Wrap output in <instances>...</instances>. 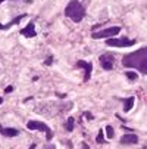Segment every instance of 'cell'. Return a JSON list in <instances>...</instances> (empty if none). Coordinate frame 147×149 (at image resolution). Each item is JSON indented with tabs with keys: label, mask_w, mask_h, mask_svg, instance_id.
<instances>
[{
	"label": "cell",
	"mask_w": 147,
	"mask_h": 149,
	"mask_svg": "<svg viewBox=\"0 0 147 149\" xmlns=\"http://www.w3.org/2000/svg\"><path fill=\"white\" fill-rule=\"evenodd\" d=\"M96 142L97 143H103L105 142V133H103V130L99 131V134H97V137H96Z\"/></svg>",
	"instance_id": "cell-16"
},
{
	"label": "cell",
	"mask_w": 147,
	"mask_h": 149,
	"mask_svg": "<svg viewBox=\"0 0 147 149\" xmlns=\"http://www.w3.org/2000/svg\"><path fill=\"white\" fill-rule=\"evenodd\" d=\"M77 67L84 69V81H88L91 77V71H93V64L91 62H85V61H78Z\"/></svg>",
	"instance_id": "cell-7"
},
{
	"label": "cell",
	"mask_w": 147,
	"mask_h": 149,
	"mask_svg": "<svg viewBox=\"0 0 147 149\" xmlns=\"http://www.w3.org/2000/svg\"><path fill=\"white\" fill-rule=\"evenodd\" d=\"M82 146H84V149H88V146H87V145H85V143H82Z\"/></svg>",
	"instance_id": "cell-20"
},
{
	"label": "cell",
	"mask_w": 147,
	"mask_h": 149,
	"mask_svg": "<svg viewBox=\"0 0 147 149\" xmlns=\"http://www.w3.org/2000/svg\"><path fill=\"white\" fill-rule=\"evenodd\" d=\"M0 133L3 136H6V137H15V136L19 134V131L16 129H3L2 126H0Z\"/></svg>",
	"instance_id": "cell-11"
},
{
	"label": "cell",
	"mask_w": 147,
	"mask_h": 149,
	"mask_svg": "<svg viewBox=\"0 0 147 149\" xmlns=\"http://www.w3.org/2000/svg\"><path fill=\"white\" fill-rule=\"evenodd\" d=\"M119 33H121V27H110V28L102 30L99 33H93L91 37L93 39H112L113 35H116Z\"/></svg>",
	"instance_id": "cell-5"
},
{
	"label": "cell",
	"mask_w": 147,
	"mask_h": 149,
	"mask_svg": "<svg viewBox=\"0 0 147 149\" xmlns=\"http://www.w3.org/2000/svg\"><path fill=\"white\" fill-rule=\"evenodd\" d=\"M99 61H100V65H102L103 69L110 71V69L113 68V64H115V56L112 53H103L99 58Z\"/></svg>",
	"instance_id": "cell-6"
},
{
	"label": "cell",
	"mask_w": 147,
	"mask_h": 149,
	"mask_svg": "<svg viewBox=\"0 0 147 149\" xmlns=\"http://www.w3.org/2000/svg\"><path fill=\"white\" fill-rule=\"evenodd\" d=\"M52 62H53V56H49V58L44 61V65H52Z\"/></svg>",
	"instance_id": "cell-17"
},
{
	"label": "cell",
	"mask_w": 147,
	"mask_h": 149,
	"mask_svg": "<svg viewBox=\"0 0 147 149\" xmlns=\"http://www.w3.org/2000/svg\"><path fill=\"white\" fill-rule=\"evenodd\" d=\"M30 149H35V145H31V148Z\"/></svg>",
	"instance_id": "cell-21"
},
{
	"label": "cell",
	"mask_w": 147,
	"mask_h": 149,
	"mask_svg": "<svg viewBox=\"0 0 147 149\" xmlns=\"http://www.w3.org/2000/svg\"><path fill=\"white\" fill-rule=\"evenodd\" d=\"M2 2H5V0H0V5H2Z\"/></svg>",
	"instance_id": "cell-24"
},
{
	"label": "cell",
	"mask_w": 147,
	"mask_h": 149,
	"mask_svg": "<svg viewBox=\"0 0 147 149\" xmlns=\"http://www.w3.org/2000/svg\"><path fill=\"white\" fill-rule=\"evenodd\" d=\"M125 76H127V78H128V80H137V78H138V76H137V72H136V71H127V72H125Z\"/></svg>",
	"instance_id": "cell-14"
},
{
	"label": "cell",
	"mask_w": 147,
	"mask_h": 149,
	"mask_svg": "<svg viewBox=\"0 0 147 149\" xmlns=\"http://www.w3.org/2000/svg\"><path fill=\"white\" fill-rule=\"evenodd\" d=\"M65 15L72 19L74 22H81L85 16V7L78 2V0H72L69 5L65 7Z\"/></svg>",
	"instance_id": "cell-2"
},
{
	"label": "cell",
	"mask_w": 147,
	"mask_h": 149,
	"mask_svg": "<svg viewBox=\"0 0 147 149\" xmlns=\"http://www.w3.org/2000/svg\"><path fill=\"white\" fill-rule=\"evenodd\" d=\"M49 149H55V146H49Z\"/></svg>",
	"instance_id": "cell-23"
},
{
	"label": "cell",
	"mask_w": 147,
	"mask_h": 149,
	"mask_svg": "<svg viewBox=\"0 0 147 149\" xmlns=\"http://www.w3.org/2000/svg\"><path fill=\"white\" fill-rule=\"evenodd\" d=\"M27 15L25 14H24V15H19V16H16V18H13V19H12L10 22H7V24H5V25H3V24H0V30H9L12 25H16V24H19L24 18H25Z\"/></svg>",
	"instance_id": "cell-10"
},
{
	"label": "cell",
	"mask_w": 147,
	"mask_h": 149,
	"mask_svg": "<svg viewBox=\"0 0 147 149\" xmlns=\"http://www.w3.org/2000/svg\"><path fill=\"white\" fill-rule=\"evenodd\" d=\"M10 92H13V86H7L5 89V93H10Z\"/></svg>",
	"instance_id": "cell-18"
},
{
	"label": "cell",
	"mask_w": 147,
	"mask_h": 149,
	"mask_svg": "<svg viewBox=\"0 0 147 149\" xmlns=\"http://www.w3.org/2000/svg\"><path fill=\"white\" fill-rule=\"evenodd\" d=\"M137 142H138V137H137V134H134V133L124 134L121 137V143H124V145H132V143H137Z\"/></svg>",
	"instance_id": "cell-9"
},
{
	"label": "cell",
	"mask_w": 147,
	"mask_h": 149,
	"mask_svg": "<svg viewBox=\"0 0 147 149\" xmlns=\"http://www.w3.org/2000/svg\"><path fill=\"white\" fill-rule=\"evenodd\" d=\"M2 103H3V99H2V97H0V105H2Z\"/></svg>",
	"instance_id": "cell-22"
},
{
	"label": "cell",
	"mask_w": 147,
	"mask_h": 149,
	"mask_svg": "<svg viewBox=\"0 0 147 149\" xmlns=\"http://www.w3.org/2000/svg\"><path fill=\"white\" fill-rule=\"evenodd\" d=\"M134 102H136V97H127L124 99V112H129L131 108L134 106Z\"/></svg>",
	"instance_id": "cell-12"
},
{
	"label": "cell",
	"mask_w": 147,
	"mask_h": 149,
	"mask_svg": "<svg viewBox=\"0 0 147 149\" xmlns=\"http://www.w3.org/2000/svg\"><path fill=\"white\" fill-rule=\"evenodd\" d=\"M137 40H131V39H127V37H122V39H109L106 40V44L107 46H112V47H131L136 44Z\"/></svg>",
	"instance_id": "cell-4"
},
{
	"label": "cell",
	"mask_w": 147,
	"mask_h": 149,
	"mask_svg": "<svg viewBox=\"0 0 147 149\" xmlns=\"http://www.w3.org/2000/svg\"><path fill=\"white\" fill-rule=\"evenodd\" d=\"M106 136H107V139H113L115 130L112 129V126H107V127H106Z\"/></svg>",
	"instance_id": "cell-15"
},
{
	"label": "cell",
	"mask_w": 147,
	"mask_h": 149,
	"mask_svg": "<svg viewBox=\"0 0 147 149\" xmlns=\"http://www.w3.org/2000/svg\"><path fill=\"white\" fill-rule=\"evenodd\" d=\"M74 127H75V120H74L72 117H69V118L66 120V122H65V130H66V131H72Z\"/></svg>",
	"instance_id": "cell-13"
},
{
	"label": "cell",
	"mask_w": 147,
	"mask_h": 149,
	"mask_svg": "<svg viewBox=\"0 0 147 149\" xmlns=\"http://www.w3.org/2000/svg\"><path fill=\"white\" fill-rule=\"evenodd\" d=\"M84 117H85V118H88V120H93V115H91V114H88V112H87V114H84Z\"/></svg>",
	"instance_id": "cell-19"
},
{
	"label": "cell",
	"mask_w": 147,
	"mask_h": 149,
	"mask_svg": "<svg viewBox=\"0 0 147 149\" xmlns=\"http://www.w3.org/2000/svg\"><path fill=\"white\" fill-rule=\"evenodd\" d=\"M122 64H124V67L136 68L140 72L147 74V47L140 49V50H137V52L124 56Z\"/></svg>",
	"instance_id": "cell-1"
},
{
	"label": "cell",
	"mask_w": 147,
	"mask_h": 149,
	"mask_svg": "<svg viewBox=\"0 0 147 149\" xmlns=\"http://www.w3.org/2000/svg\"><path fill=\"white\" fill-rule=\"evenodd\" d=\"M21 34H22L24 37H28V39H30V37H35V35H37V31H35L34 22H30L25 28H22V30H21Z\"/></svg>",
	"instance_id": "cell-8"
},
{
	"label": "cell",
	"mask_w": 147,
	"mask_h": 149,
	"mask_svg": "<svg viewBox=\"0 0 147 149\" xmlns=\"http://www.w3.org/2000/svg\"><path fill=\"white\" fill-rule=\"evenodd\" d=\"M27 129H28V130H40V131H44V133H46V139H47L49 142L53 139V131L49 129L44 122L34 121V120H32V121H28V122H27Z\"/></svg>",
	"instance_id": "cell-3"
}]
</instances>
